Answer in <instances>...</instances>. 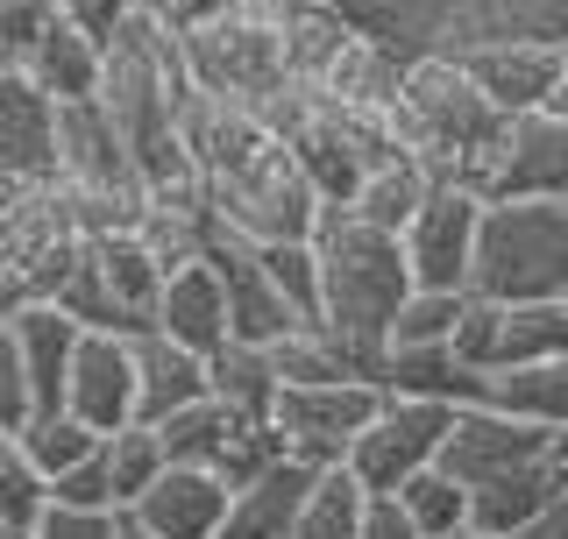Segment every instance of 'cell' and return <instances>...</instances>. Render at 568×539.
Wrapping results in <instances>:
<instances>
[{
    "label": "cell",
    "mask_w": 568,
    "mask_h": 539,
    "mask_svg": "<svg viewBox=\"0 0 568 539\" xmlns=\"http://www.w3.org/2000/svg\"><path fill=\"white\" fill-rule=\"evenodd\" d=\"M284 43H292V79L298 85H320L334 71V58L355 43V29H348V14L342 8H327V0H313L306 14H298L292 29H284Z\"/></svg>",
    "instance_id": "cell-37"
},
{
    "label": "cell",
    "mask_w": 568,
    "mask_h": 539,
    "mask_svg": "<svg viewBox=\"0 0 568 539\" xmlns=\"http://www.w3.org/2000/svg\"><path fill=\"white\" fill-rule=\"evenodd\" d=\"M206 369H213V398L235 411V419H277L284 369H277L271 340H221L206 355Z\"/></svg>",
    "instance_id": "cell-26"
},
{
    "label": "cell",
    "mask_w": 568,
    "mask_h": 539,
    "mask_svg": "<svg viewBox=\"0 0 568 539\" xmlns=\"http://www.w3.org/2000/svg\"><path fill=\"white\" fill-rule=\"evenodd\" d=\"M64 405L79 419H93L100 434L135 419V334L121 327H85L79 334V355H71V390Z\"/></svg>",
    "instance_id": "cell-17"
},
{
    "label": "cell",
    "mask_w": 568,
    "mask_h": 539,
    "mask_svg": "<svg viewBox=\"0 0 568 539\" xmlns=\"http://www.w3.org/2000/svg\"><path fill=\"white\" fill-rule=\"evenodd\" d=\"M156 327L178 334L185 348H206V355L221 348V340H235V313H227V284H221V270H213V256H192L164 277Z\"/></svg>",
    "instance_id": "cell-19"
},
{
    "label": "cell",
    "mask_w": 568,
    "mask_h": 539,
    "mask_svg": "<svg viewBox=\"0 0 568 539\" xmlns=\"http://www.w3.org/2000/svg\"><path fill=\"white\" fill-rule=\"evenodd\" d=\"M22 71H29V79H43L58 100H85V93H100V71H106V35H93L85 22H71V14L58 8V14H50V29L29 43Z\"/></svg>",
    "instance_id": "cell-25"
},
{
    "label": "cell",
    "mask_w": 568,
    "mask_h": 539,
    "mask_svg": "<svg viewBox=\"0 0 568 539\" xmlns=\"http://www.w3.org/2000/svg\"><path fill=\"white\" fill-rule=\"evenodd\" d=\"M505 121L511 114L476 85V71L462 64L455 50L413 58V71H405V85H398V106H390L398 150L426 156L440 177H476V164H484V150L497 142Z\"/></svg>",
    "instance_id": "cell-3"
},
{
    "label": "cell",
    "mask_w": 568,
    "mask_h": 539,
    "mask_svg": "<svg viewBox=\"0 0 568 539\" xmlns=\"http://www.w3.org/2000/svg\"><path fill=\"white\" fill-rule=\"evenodd\" d=\"M121 511L129 505H64V497H50L36 539H121Z\"/></svg>",
    "instance_id": "cell-41"
},
{
    "label": "cell",
    "mask_w": 568,
    "mask_h": 539,
    "mask_svg": "<svg viewBox=\"0 0 568 539\" xmlns=\"http://www.w3.org/2000/svg\"><path fill=\"white\" fill-rule=\"evenodd\" d=\"M263 256H271L277 292L292 298L306 319H320V242H313V235H298V242H263Z\"/></svg>",
    "instance_id": "cell-40"
},
{
    "label": "cell",
    "mask_w": 568,
    "mask_h": 539,
    "mask_svg": "<svg viewBox=\"0 0 568 539\" xmlns=\"http://www.w3.org/2000/svg\"><path fill=\"white\" fill-rule=\"evenodd\" d=\"M476 292L490 298H568V200H490Z\"/></svg>",
    "instance_id": "cell-4"
},
{
    "label": "cell",
    "mask_w": 568,
    "mask_h": 539,
    "mask_svg": "<svg viewBox=\"0 0 568 539\" xmlns=\"http://www.w3.org/2000/svg\"><path fill=\"white\" fill-rule=\"evenodd\" d=\"M327 8H342L355 35H377L405 58H426V50H448L462 0H327Z\"/></svg>",
    "instance_id": "cell-24"
},
{
    "label": "cell",
    "mask_w": 568,
    "mask_h": 539,
    "mask_svg": "<svg viewBox=\"0 0 568 539\" xmlns=\"http://www.w3.org/2000/svg\"><path fill=\"white\" fill-rule=\"evenodd\" d=\"M384 390L434 398V405H476V398H490V376L476 363H462L455 340H413V348H384Z\"/></svg>",
    "instance_id": "cell-21"
},
{
    "label": "cell",
    "mask_w": 568,
    "mask_h": 539,
    "mask_svg": "<svg viewBox=\"0 0 568 539\" xmlns=\"http://www.w3.org/2000/svg\"><path fill=\"white\" fill-rule=\"evenodd\" d=\"M121 539H164V532H150V526H142L135 511H121Z\"/></svg>",
    "instance_id": "cell-47"
},
{
    "label": "cell",
    "mask_w": 568,
    "mask_h": 539,
    "mask_svg": "<svg viewBox=\"0 0 568 539\" xmlns=\"http://www.w3.org/2000/svg\"><path fill=\"white\" fill-rule=\"evenodd\" d=\"M58 114L64 100L22 64H0V185H50L58 177Z\"/></svg>",
    "instance_id": "cell-14"
},
{
    "label": "cell",
    "mask_w": 568,
    "mask_h": 539,
    "mask_svg": "<svg viewBox=\"0 0 568 539\" xmlns=\"http://www.w3.org/2000/svg\"><path fill=\"white\" fill-rule=\"evenodd\" d=\"M227 505H235V482L213 469V461H171L129 511L164 539H221Z\"/></svg>",
    "instance_id": "cell-16"
},
{
    "label": "cell",
    "mask_w": 568,
    "mask_h": 539,
    "mask_svg": "<svg viewBox=\"0 0 568 539\" xmlns=\"http://www.w3.org/2000/svg\"><path fill=\"white\" fill-rule=\"evenodd\" d=\"M462 305L469 292H440V284H413V298L398 305V327H390V348H413V340H455Z\"/></svg>",
    "instance_id": "cell-39"
},
{
    "label": "cell",
    "mask_w": 568,
    "mask_h": 539,
    "mask_svg": "<svg viewBox=\"0 0 568 539\" xmlns=\"http://www.w3.org/2000/svg\"><path fill=\"white\" fill-rule=\"evenodd\" d=\"M434 185H440V171L426 164V156L398 150V156H384V164L369 171L363 185H355L348 213H363L369 227H390V235H405V227H413V213L434 200Z\"/></svg>",
    "instance_id": "cell-28"
},
{
    "label": "cell",
    "mask_w": 568,
    "mask_h": 539,
    "mask_svg": "<svg viewBox=\"0 0 568 539\" xmlns=\"http://www.w3.org/2000/svg\"><path fill=\"white\" fill-rule=\"evenodd\" d=\"M313 461L284 455L277 469H263L256 482H242L235 505H227V526L221 539H292L298 532V511H306V490H313Z\"/></svg>",
    "instance_id": "cell-22"
},
{
    "label": "cell",
    "mask_w": 568,
    "mask_h": 539,
    "mask_svg": "<svg viewBox=\"0 0 568 539\" xmlns=\"http://www.w3.org/2000/svg\"><path fill=\"white\" fill-rule=\"evenodd\" d=\"M235 426H242V419L206 390L200 405H185V411H171V419H156V434H164L171 461H221V447H227V434H235Z\"/></svg>",
    "instance_id": "cell-38"
},
{
    "label": "cell",
    "mask_w": 568,
    "mask_h": 539,
    "mask_svg": "<svg viewBox=\"0 0 568 539\" xmlns=\"http://www.w3.org/2000/svg\"><path fill=\"white\" fill-rule=\"evenodd\" d=\"M462 43H547L568 50V0H462L448 50Z\"/></svg>",
    "instance_id": "cell-23"
},
{
    "label": "cell",
    "mask_w": 568,
    "mask_h": 539,
    "mask_svg": "<svg viewBox=\"0 0 568 539\" xmlns=\"http://www.w3.org/2000/svg\"><path fill=\"white\" fill-rule=\"evenodd\" d=\"M448 539H497V532H484V526H462V532H448Z\"/></svg>",
    "instance_id": "cell-50"
},
{
    "label": "cell",
    "mask_w": 568,
    "mask_h": 539,
    "mask_svg": "<svg viewBox=\"0 0 568 539\" xmlns=\"http://www.w3.org/2000/svg\"><path fill=\"white\" fill-rule=\"evenodd\" d=\"M213 390V369H206V348H185L178 334L164 327H142L135 334V419H171V411L200 405Z\"/></svg>",
    "instance_id": "cell-18"
},
{
    "label": "cell",
    "mask_w": 568,
    "mask_h": 539,
    "mask_svg": "<svg viewBox=\"0 0 568 539\" xmlns=\"http://www.w3.org/2000/svg\"><path fill=\"white\" fill-rule=\"evenodd\" d=\"M363 511H369V482L355 476L348 461H334V469L313 476L292 539H363Z\"/></svg>",
    "instance_id": "cell-33"
},
{
    "label": "cell",
    "mask_w": 568,
    "mask_h": 539,
    "mask_svg": "<svg viewBox=\"0 0 568 539\" xmlns=\"http://www.w3.org/2000/svg\"><path fill=\"white\" fill-rule=\"evenodd\" d=\"M484 192L469 177H440L434 200L413 213L405 227V263H413L419 284H440V292H476V248H484Z\"/></svg>",
    "instance_id": "cell-9"
},
{
    "label": "cell",
    "mask_w": 568,
    "mask_h": 539,
    "mask_svg": "<svg viewBox=\"0 0 568 539\" xmlns=\"http://www.w3.org/2000/svg\"><path fill=\"white\" fill-rule=\"evenodd\" d=\"M100 455H106V476H114V497H121V505H135V497L171 469V447H164V434H156L150 419L114 426V434L100 440Z\"/></svg>",
    "instance_id": "cell-35"
},
{
    "label": "cell",
    "mask_w": 568,
    "mask_h": 539,
    "mask_svg": "<svg viewBox=\"0 0 568 539\" xmlns=\"http://www.w3.org/2000/svg\"><path fill=\"white\" fill-rule=\"evenodd\" d=\"M50 476L36 469L14 440H0V539H36L43 532V511H50Z\"/></svg>",
    "instance_id": "cell-36"
},
{
    "label": "cell",
    "mask_w": 568,
    "mask_h": 539,
    "mask_svg": "<svg viewBox=\"0 0 568 539\" xmlns=\"http://www.w3.org/2000/svg\"><path fill=\"white\" fill-rule=\"evenodd\" d=\"M164 277L171 263L156 256L135 227H114V235H93L85 242L79 270L58 284V305L79 327H121V334H142L156 327V298H164Z\"/></svg>",
    "instance_id": "cell-6"
},
{
    "label": "cell",
    "mask_w": 568,
    "mask_h": 539,
    "mask_svg": "<svg viewBox=\"0 0 568 539\" xmlns=\"http://www.w3.org/2000/svg\"><path fill=\"white\" fill-rule=\"evenodd\" d=\"M185 150H192V164H200V177H206V200H213V213H221V227H235V235H248V242L320 235L327 192L313 185V171L298 164L292 135H284L263 106L192 93Z\"/></svg>",
    "instance_id": "cell-1"
},
{
    "label": "cell",
    "mask_w": 568,
    "mask_h": 539,
    "mask_svg": "<svg viewBox=\"0 0 568 539\" xmlns=\"http://www.w3.org/2000/svg\"><path fill=\"white\" fill-rule=\"evenodd\" d=\"M547 355H568V298H505L490 369L547 363Z\"/></svg>",
    "instance_id": "cell-30"
},
{
    "label": "cell",
    "mask_w": 568,
    "mask_h": 539,
    "mask_svg": "<svg viewBox=\"0 0 568 539\" xmlns=\"http://www.w3.org/2000/svg\"><path fill=\"white\" fill-rule=\"evenodd\" d=\"M277 369L284 384H334V376H377L363 348H348L327 319H298L292 334L277 340Z\"/></svg>",
    "instance_id": "cell-32"
},
{
    "label": "cell",
    "mask_w": 568,
    "mask_h": 539,
    "mask_svg": "<svg viewBox=\"0 0 568 539\" xmlns=\"http://www.w3.org/2000/svg\"><path fill=\"white\" fill-rule=\"evenodd\" d=\"M484 200H568V114H511L469 177Z\"/></svg>",
    "instance_id": "cell-10"
},
{
    "label": "cell",
    "mask_w": 568,
    "mask_h": 539,
    "mask_svg": "<svg viewBox=\"0 0 568 539\" xmlns=\"http://www.w3.org/2000/svg\"><path fill=\"white\" fill-rule=\"evenodd\" d=\"M79 319L58 298H29V305H0V376H8V411L0 426L29 419V411L64 405L71 390V355H79Z\"/></svg>",
    "instance_id": "cell-7"
},
{
    "label": "cell",
    "mask_w": 568,
    "mask_h": 539,
    "mask_svg": "<svg viewBox=\"0 0 568 539\" xmlns=\"http://www.w3.org/2000/svg\"><path fill=\"white\" fill-rule=\"evenodd\" d=\"M213 270H221V284H227V313H235V340H277L298 327V305L277 292V277H271V256H263V242H248L235 235V227H221L213 235Z\"/></svg>",
    "instance_id": "cell-15"
},
{
    "label": "cell",
    "mask_w": 568,
    "mask_h": 539,
    "mask_svg": "<svg viewBox=\"0 0 568 539\" xmlns=\"http://www.w3.org/2000/svg\"><path fill=\"white\" fill-rule=\"evenodd\" d=\"M455 58L476 71V85H484L505 114L547 106L555 100V79H561V50H547V43H462Z\"/></svg>",
    "instance_id": "cell-20"
},
{
    "label": "cell",
    "mask_w": 568,
    "mask_h": 539,
    "mask_svg": "<svg viewBox=\"0 0 568 539\" xmlns=\"http://www.w3.org/2000/svg\"><path fill=\"white\" fill-rule=\"evenodd\" d=\"M440 461H448L469 490H484V482H497V476L555 469V434L519 419V411H505V405H490V398H476V405L455 411V434H448V447H440Z\"/></svg>",
    "instance_id": "cell-12"
},
{
    "label": "cell",
    "mask_w": 568,
    "mask_h": 539,
    "mask_svg": "<svg viewBox=\"0 0 568 539\" xmlns=\"http://www.w3.org/2000/svg\"><path fill=\"white\" fill-rule=\"evenodd\" d=\"M490 405L519 411V419L561 434L568 426V355H547V363H519V369H490Z\"/></svg>",
    "instance_id": "cell-31"
},
{
    "label": "cell",
    "mask_w": 568,
    "mask_h": 539,
    "mask_svg": "<svg viewBox=\"0 0 568 539\" xmlns=\"http://www.w3.org/2000/svg\"><path fill=\"white\" fill-rule=\"evenodd\" d=\"M227 0H135V14H150V22H171V29H200L206 14H221Z\"/></svg>",
    "instance_id": "cell-44"
},
{
    "label": "cell",
    "mask_w": 568,
    "mask_h": 539,
    "mask_svg": "<svg viewBox=\"0 0 568 539\" xmlns=\"http://www.w3.org/2000/svg\"><path fill=\"white\" fill-rule=\"evenodd\" d=\"M313 242H320V319L348 348H363L384 384V348H390V327H398V305L419 284L413 263H405V242L390 227H369L348 206H327Z\"/></svg>",
    "instance_id": "cell-2"
},
{
    "label": "cell",
    "mask_w": 568,
    "mask_h": 539,
    "mask_svg": "<svg viewBox=\"0 0 568 539\" xmlns=\"http://www.w3.org/2000/svg\"><path fill=\"white\" fill-rule=\"evenodd\" d=\"M192 50V79L213 100H242V106H271L277 93H292V43L284 22H271L248 0H227L221 14H206L200 29H185Z\"/></svg>",
    "instance_id": "cell-5"
},
{
    "label": "cell",
    "mask_w": 568,
    "mask_h": 539,
    "mask_svg": "<svg viewBox=\"0 0 568 539\" xmlns=\"http://www.w3.org/2000/svg\"><path fill=\"white\" fill-rule=\"evenodd\" d=\"M0 440H14V447H22V455L36 461V469H43L50 482H58V476H71V469H79V461H93L106 434H100L93 419H79L71 405H50V411H29V419L0 426Z\"/></svg>",
    "instance_id": "cell-29"
},
{
    "label": "cell",
    "mask_w": 568,
    "mask_h": 539,
    "mask_svg": "<svg viewBox=\"0 0 568 539\" xmlns=\"http://www.w3.org/2000/svg\"><path fill=\"white\" fill-rule=\"evenodd\" d=\"M58 0H0V64H22L29 43L50 29Z\"/></svg>",
    "instance_id": "cell-42"
},
{
    "label": "cell",
    "mask_w": 568,
    "mask_h": 539,
    "mask_svg": "<svg viewBox=\"0 0 568 539\" xmlns=\"http://www.w3.org/2000/svg\"><path fill=\"white\" fill-rule=\"evenodd\" d=\"M555 476L568 482V426H561V434H555Z\"/></svg>",
    "instance_id": "cell-49"
},
{
    "label": "cell",
    "mask_w": 568,
    "mask_h": 539,
    "mask_svg": "<svg viewBox=\"0 0 568 539\" xmlns=\"http://www.w3.org/2000/svg\"><path fill=\"white\" fill-rule=\"evenodd\" d=\"M58 177L79 192H106V200H135L142 206V156L121 135V121L106 114L100 93L64 100L58 114Z\"/></svg>",
    "instance_id": "cell-13"
},
{
    "label": "cell",
    "mask_w": 568,
    "mask_h": 539,
    "mask_svg": "<svg viewBox=\"0 0 568 539\" xmlns=\"http://www.w3.org/2000/svg\"><path fill=\"white\" fill-rule=\"evenodd\" d=\"M384 405V384L377 376H334V384H284L277 398V434L298 461L313 469H334V461L355 455L363 426L377 419Z\"/></svg>",
    "instance_id": "cell-8"
},
{
    "label": "cell",
    "mask_w": 568,
    "mask_h": 539,
    "mask_svg": "<svg viewBox=\"0 0 568 539\" xmlns=\"http://www.w3.org/2000/svg\"><path fill=\"white\" fill-rule=\"evenodd\" d=\"M58 8L71 14V22H85L93 35H114V29L135 14V0H58Z\"/></svg>",
    "instance_id": "cell-45"
},
{
    "label": "cell",
    "mask_w": 568,
    "mask_h": 539,
    "mask_svg": "<svg viewBox=\"0 0 568 539\" xmlns=\"http://www.w3.org/2000/svg\"><path fill=\"white\" fill-rule=\"evenodd\" d=\"M547 106H555V114H568V50H561V79H555V100H547Z\"/></svg>",
    "instance_id": "cell-48"
},
{
    "label": "cell",
    "mask_w": 568,
    "mask_h": 539,
    "mask_svg": "<svg viewBox=\"0 0 568 539\" xmlns=\"http://www.w3.org/2000/svg\"><path fill=\"white\" fill-rule=\"evenodd\" d=\"M505 539H568V482H561V490L526 518V526H511Z\"/></svg>",
    "instance_id": "cell-46"
},
{
    "label": "cell",
    "mask_w": 568,
    "mask_h": 539,
    "mask_svg": "<svg viewBox=\"0 0 568 539\" xmlns=\"http://www.w3.org/2000/svg\"><path fill=\"white\" fill-rule=\"evenodd\" d=\"M363 539H426V532H419V518L405 511V497H398V490H369Z\"/></svg>",
    "instance_id": "cell-43"
},
{
    "label": "cell",
    "mask_w": 568,
    "mask_h": 539,
    "mask_svg": "<svg viewBox=\"0 0 568 539\" xmlns=\"http://www.w3.org/2000/svg\"><path fill=\"white\" fill-rule=\"evenodd\" d=\"M455 411L462 405H434V398H398V390H384L377 419L363 426V440H355L348 469L369 482V490H398L405 476L434 469L440 447L455 434Z\"/></svg>",
    "instance_id": "cell-11"
},
{
    "label": "cell",
    "mask_w": 568,
    "mask_h": 539,
    "mask_svg": "<svg viewBox=\"0 0 568 539\" xmlns=\"http://www.w3.org/2000/svg\"><path fill=\"white\" fill-rule=\"evenodd\" d=\"M405 71H413V58H405V50L377 43V35H355V43L334 58V71L313 85V93H327V100H342V106H363V114H390V106H398Z\"/></svg>",
    "instance_id": "cell-27"
},
{
    "label": "cell",
    "mask_w": 568,
    "mask_h": 539,
    "mask_svg": "<svg viewBox=\"0 0 568 539\" xmlns=\"http://www.w3.org/2000/svg\"><path fill=\"white\" fill-rule=\"evenodd\" d=\"M398 497H405V511L419 518V532H426V539H448V532H462V526H476L469 482H462L448 461H434V469L405 476V482H398Z\"/></svg>",
    "instance_id": "cell-34"
}]
</instances>
